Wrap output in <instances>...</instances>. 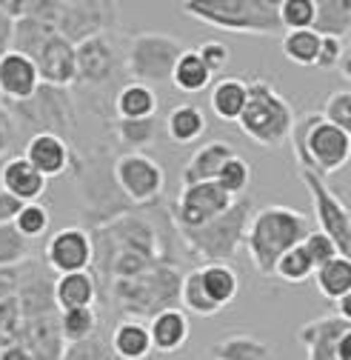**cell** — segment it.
<instances>
[{
    "instance_id": "cell-35",
    "label": "cell",
    "mask_w": 351,
    "mask_h": 360,
    "mask_svg": "<svg viewBox=\"0 0 351 360\" xmlns=\"http://www.w3.org/2000/svg\"><path fill=\"white\" fill-rule=\"evenodd\" d=\"M323 120L343 129L345 134H351V89H340V92L329 95V101L323 103Z\"/></svg>"
},
{
    "instance_id": "cell-22",
    "label": "cell",
    "mask_w": 351,
    "mask_h": 360,
    "mask_svg": "<svg viewBox=\"0 0 351 360\" xmlns=\"http://www.w3.org/2000/svg\"><path fill=\"white\" fill-rule=\"evenodd\" d=\"M114 106H117L120 120H146V117H154L157 112V95H154V89L143 83H126L117 92Z\"/></svg>"
},
{
    "instance_id": "cell-32",
    "label": "cell",
    "mask_w": 351,
    "mask_h": 360,
    "mask_svg": "<svg viewBox=\"0 0 351 360\" xmlns=\"http://www.w3.org/2000/svg\"><path fill=\"white\" fill-rule=\"evenodd\" d=\"M263 357H266V346L249 335H237L214 346V360H263Z\"/></svg>"
},
{
    "instance_id": "cell-13",
    "label": "cell",
    "mask_w": 351,
    "mask_h": 360,
    "mask_svg": "<svg viewBox=\"0 0 351 360\" xmlns=\"http://www.w3.org/2000/svg\"><path fill=\"white\" fill-rule=\"evenodd\" d=\"M0 180H4V189L18 198L20 203H34L43 192H46V177H43L23 155L9 158L0 169Z\"/></svg>"
},
{
    "instance_id": "cell-45",
    "label": "cell",
    "mask_w": 351,
    "mask_h": 360,
    "mask_svg": "<svg viewBox=\"0 0 351 360\" xmlns=\"http://www.w3.org/2000/svg\"><path fill=\"white\" fill-rule=\"evenodd\" d=\"M348 43H351V34H348Z\"/></svg>"
},
{
    "instance_id": "cell-2",
    "label": "cell",
    "mask_w": 351,
    "mask_h": 360,
    "mask_svg": "<svg viewBox=\"0 0 351 360\" xmlns=\"http://www.w3.org/2000/svg\"><path fill=\"white\" fill-rule=\"evenodd\" d=\"M294 109L291 103L277 92L266 80H251L249 83V101L243 115L237 117L240 131L249 141L266 149H280L291 141L294 131Z\"/></svg>"
},
{
    "instance_id": "cell-29",
    "label": "cell",
    "mask_w": 351,
    "mask_h": 360,
    "mask_svg": "<svg viewBox=\"0 0 351 360\" xmlns=\"http://www.w3.org/2000/svg\"><path fill=\"white\" fill-rule=\"evenodd\" d=\"M180 300H183V311L189 314H200V318H214L220 306H217L206 289H203V281H200V269H192V272L183 278V286H180Z\"/></svg>"
},
{
    "instance_id": "cell-40",
    "label": "cell",
    "mask_w": 351,
    "mask_h": 360,
    "mask_svg": "<svg viewBox=\"0 0 351 360\" xmlns=\"http://www.w3.org/2000/svg\"><path fill=\"white\" fill-rule=\"evenodd\" d=\"M343 55H345L343 40H337V37H323V40H320V55H317V63H314V66H320V69H337L340 60H343Z\"/></svg>"
},
{
    "instance_id": "cell-3",
    "label": "cell",
    "mask_w": 351,
    "mask_h": 360,
    "mask_svg": "<svg viewBox=\"0 0 351 360\" xmlns=\"http://www.w3.org/2000/svg\"><path fill=\"white\" fill-rule=\"evenodd\" d=\"M291 143L300 169H309L320 177L337 174L351 160V134L326 123L320 112L297 117Z\"/></svg>"
},
{
    "instance_id": "cell-38",
    "label": "cell",
    "mask_w": 351,
    "mask_h": 360,
    "mask_svg": "<svg viewBox=\"0 0 351 360\" xmlns=\"http://www.w3.org/2000/svg\"><path fill=\"white\" fill-rule=\"evenodd\" d=\"M303 249H305V255L312 257V263H314V269H320L323 263H329V260H334L340 252H337V246L320 232V229H312L309 235H305V240H303Z\"/></svg>"
},
{
    "instance_id": "cell-26",
    "label": "cell",
    "mask_w": 351,
    "mask_h": 360,
    "mask_svg": "<svg viewBox=\"0 0 351 360\" xmlns=\"http://www.w3.org/2000/svg\"><path fill=\"white\" fill-rule=\"evenodd\" d=\"M112 349L123 360H140V357H146L152 352L149 326H143L138 321H123L114 329V335H112Z\"/></svg>"
},
{
    "instance_id": "cell-43",
    "label": "cell",
    "mask_w": 351,
    "mask_h": 360,
    "mask_svg": "<svg viewBox=\"0 0 351 360\" xmlns=\"http://www.w3.org/2000/svg\"><path fill=\"white\" fill-rule=\"evenodd\" d=\"M337 318L351 326V292H345V295L337 300Z\"/></svg>"
},
{
    "instance_id": "cell-25",
    "label": "cell",
    "mask_w": 351,
    "mask_h": 360,
    "mask_svg": "<svg viewBox=\"0 0 351 360\" xmlns=\"http://www.w3.org/2000/svg\"><path fill=\"white\" fill-rule=\"evenodd\" d=\"M314 32L320 37H337V40L351 34V0H317Z\"/></svg>"
},
{
    "instance_id": "cell-6",
    "label": "cell",
    "mask_w": 351,
    "mask_h": 360,
    "mask_svg": "<svg viewBox=\"0 0 351 360\" xmlns=\"http://www.w3.org/2000/svg\"><path fill=\"white\" fill-rule=\"evenodd\" d=\"M300 177L305 189L312 192V203H314V217L320 223V232L337 246V252L343 257H351V212L348 206L326 186V177L300 169Z\"/></svg>"
},
{
    "instance_id": "cell-42",
    "label": "cell",
    "mask_w": 351,
    "mask_h": 360,
    "mask_svg": "<svg viewBox=\"0 0 351 360\" xmlns=\"http://www.w3.org/2000/svg\"><path fill=\"white\" fill-rule=\"evenodd\" d=\"M334 354L337 360H351V326L337 338V346H334Z\"/></svg>"
},
{
    "instance_id": "cell-9",
    "label": "cell",
    "mask_w": 351,
    "mask_h": 360,
    "mask_svg": "<svg viewBox=\"0 0 351 360\" xmlns=\"http://www.w3.org/2000/svg\"><path fill=\"white\" fill-rule=\"evenodd\" d=\"M232 217V209L226 214H220L217 220L206 223L200 229H183V235L206 255V257H214V260H223V257H232L240 238L246 235V209L240 212L237 220H229Z\"/></svg>"
},
{
    "instance_id": "cell-24",
    "label": "cell",
    "mask_w": 351,
    "mask_h": 360,
    "mask_svg": "<svg viewBox=\"0 0 351 360\" xmlns=\"http://www.w3.org/2000/svg\"><path fill=\"white\" fill-rule=\"evenodd\" d=\"M200 281H203L206 295L220 309L229 306L237 297V292H240V278H237L234 269L226 266V263H208V266H203L200 269Z\"/></svg>"
},
{
    "instance_id": "cell-23",
    "label": "cell",
    "mask_w": 351,
    "mask_h": 360,
    "mask_svg": "<svg viewBox=\"0 0 351 360\" xmlns=\"http://www.w3.org/2000/svg\"><path fill=\"white\" fill-rule=\"evenodd\" d=\"M166 131H168V138L174 143H194L197 138H203V131H206V117L200 112V106L194 103H180V106H174L166 117Z\"/></svg>"
},
{
    "instance_id": "cell-30",
    "label": "cell",
    "mask_w": 351,
    "mask_h": 360,
    "mask_svg": "<svg viewBox=\"0 0 351 360\" xmlns=\"http://www.w3.org/2000/svg\"><path fill=\"white\" fill-rule=\"evenodd\" d=\"M314 263H312V257L305 255V249H303V243L300 246H294V249H289L280 260H277V266H274V275L280 278V281H286V283H305L309 278H314Z\"/></svg>"
},
{
    "instance_id": "cell-28",
    "label": "cell",
    "mask_w": 351,
    "mask_h": 360,
    "mask_svg": "<svg viewBox=\"0 0 351 360\" xmlns=\"http://www.w3.org/2000/svg\"><path fill=\"white\" fill-rule=\"evenodd\" d=\"M320 34L314 29H300V32H286L280 40L283 55L297 63V66H314L320 55Z\"/></svg>"
},
{
    "instance_id": "cell-37",
    "label": "cell",
    "mask_w": 351,
    "mask_h": 360,
    "mask_svg": "<svg viewBox=\"0 0 351 360\" xmlns=\"http://www.w3.org/2000/svg\"><path fill=\"white\" fill-rule=\"evenodd\" d=\"M117 134H120V141L126 146L140 152L143 146H149L154 141V117H146V120H120L117 123Z\"/></svg>"
},
{
    "instance_id": "cell-8",
    "label": "cell",
    "mask_w": 351,
    "mask_h": 360,
    "mask_svg": "<svg viewBox=\"0 0 351 360\" xmlns=\"http://www.w3.org/2000/svg\"><path fill=\"white\" fill-rule=\"evenodd\" d=\"M234 206V198L226 195L217 180H206V184L194 186H180L178 198V223L180 229H200L206 223L217 220Z\"/></svg>"
},
{
    "instance_id": "cell-33",
    "label": "cell",
    "mask_w": 351,
    "mask_h": 360,
    "mask_svg": "<svg viewBox=\"0 0 351 360\" xmlns=\"http://www.w3.org/2000/svg\"><path fill=\"white\" fill-rule=\"evenodd\" d=\"M217 186H220L226 195H232V198H237L240 192H246L249 189V180H251V169H249V163L240 158V155H234V158H229L226 163H223V169L217 172Z\"/></svg>"
},
{
    "instance_id": "cell-17",
    "label": "cell",
    "mask_w": 351,
    "mask_h": 360,
    "mask_svg": "<svg viewBox=\"0 0 351 360\" xmlns=\"http://www.w3.org/2000/svg\"><path fill=\"white\" fill-rule=\"evenodd\" d=\"M114 69V52L103 37H92L77 46V80H106Z\"/></svg>"
},
{
    "instance_id": "cell-20",
    "label": "cell",
    "mask_w": 351,
    "mask_h": 360,
    "mask_svg": "<svg viewBox=\"0 0 351 360\" xmlns=\"http://www.w3.org/2000/svg\"><path fill=\"white\" fill-rule=\"evenodd\" d=\"M55 300L63 311L92 306L95 303V278L89 275V269H86V272L60 275L55 283Z\"/></svg>"
},
{
    "instance_id": "cell-18",
    "label": "cell",
    "mask_w": 351,
    "mask_h": 360,
    "mask_svg": "<svg viewBox=\"0 0 351 360\" xmlns=\"http://www.w3.org/2000/svg\"><path fill=\"white\" fill-rule=\"evenodd\" d=\"M246 101H249V83L240 80V77H223L211 86V95H208V106L211 112L220 117V120H234L243 115L246 109Z\"/></svg>"
},
{
    "instance_id": "cell-36",
    "label": "cell",
    "mask_w": 351,
    "mask_h": 360,
    "mask_svg": "<svg viewBox=\"0 0 351 360\" xmlns=\"http://www.w3.org/2000/svg\"><path fill=\"white\" fill-rule=\"evenodd\" d=\"M15 229L23 238H40L43 232L49 229V212H46V206H40V203H23V209L15 217Z\"/></svg>"
},
{
    "instance_id": "cell-5",
    "label": "cell",
    "mask_w": 351,
    "mask_h": 360,
    "mask_svg": "<svg viewBox=\"0 0 351 360\" xmlns=\"http://www.w3.org/2000/svg\"><path fill=\"white\" fill-rule=\"evenodd\" d=\"M183 55V46L178 37L163 34V32H143L131 40V49L126 58V69L135 77L131 83H143V86H154L163 80H171L174 63Z\"/></svg>"
},
{
    "instance_id": "cell-11",
    "label": "cell",
    "mask_w": 351,
    "mask_h": 360,
    "mask_svg": "<svg viewBox=\"0 0 351 360\" xmlns=\"http://www.w3.org/2000/svg\"><path fill=\"white\" fill-rule=\"evenodd\" d=\"M92 238L86 235L83 229L77 226H66L60 229L52 240H49V249H46V257H49V266L60 275H69V272H86L92 266Z\"/></svg>"
},
{
    "instance_id": "cell-44",
    "label": "cell",
    "mask_w": 351,
    "mask_h": 360,
    "mask_svg": "<svg viewBox=\"0 0 351 360\" xmlns=\"http://www.w3.org/2000/svg\"><path fill=\"white\" fill-rule=\"evenodd\" d=\"M337 69H340V75H343V77L351 83V49L343 55V60H340V66H337Z\"/></svg>"
},
{
    "instance_id": "cell-1",
    "label": "cell",
    "mask_w": 351,
    "mask_h": 360,
    "mask_svg": "<svg viewBox=\"0 0 351 360\" xmlns=\"http://www.w3.org/2000/svg\"><path fill=\"white\" fill-rule=\"evenodd\" d=\"M309 232H312L309 214L289 209V206L260 209L246 226V249H249L254 269L263 278H274L277 260L289 249L300 246Z\"/></svg>"
},
{
    "instance_id": "cell-41",
    "label": "cell",
    "mask_w": 351,
    "mask_h": 360,
    "mask_svg": "<svg viewBox=\"0 0 351 360\" xmlns=\"http://www.w3.org/2000/svg\"><path fill=\"white\" fill-rule=\"evenodd\" d=\"M20 209H23V203L18 198H12L6 189H0V226H6L9 220H15Z\"/></svg>"
},
{
    "instance_id": "cell-21",
    "label": "cell",
    "mask_w": 351,
    "mask_h": 360,
    "mask_svg": "<svg viewBox=\"0 0 351 360\" xmlns=\"http://www.w3.org/2000/svg\"><path fill=\"white\" fill-rule=\"evenodd\" d=\"M208 83H211V72L206 69L197 49H183V55L178 58L174 72H171V86L183 95H197Z\"/></svg>"
},
{
    "instance_id": "cell-15",
    "label": "cell",
    "mask_w": 351,
    "mask_h": 360,
    "mask_svg": "<svg viewBox=\"0 0 351 360\" xmlns=\"http://www.w3.org/2000/svg\"><path fill=\"white\" fill-rule=\"evenodd\" d=\"M43 177H55L60 172H66L69 166V149L66 143L58 138L55 131H37L32 134V141L26 143V155H23Z\"/></svg>"
},
{
    "instance_id": "cell-27",
    "label": "cell",
    "mask_w": 351,
    "mask_h": 360,
    "mask_svg": "<svg viewBox=\"0 0 351 360\" xmlns=\"http://www.w3.org/2000/svg\"><path fill=\"white\" fill-rule=\"evenodd\" d=\"M314 283L326 300H340L345 292H351V257L337 255L334 260L323 263L314 272Z\"/></svg>"
},
{
    "instance_id": "cell-10",
    "label": "cell",
    "mask_w": 351,
    "mask_h": 360,
    "mask_svg": "<svg viewBox=\"0 0 351 360\" xmlns=\"http://www.w3.org/2000/svg\"><path fill=\"white\" fill-rule=\"evenodd\" d=\"M32 60L40 80L49 86H69L77 80V46L58 32L43 40V46L32 55Z\"/></svg>"
},
{
    "instance_id": "cell-14",
    "label": "cell",
    "mask_w": 351,
    "mask_h": 360,
    "mask_svg": "<svg viewBox=\"0 0 351 360\" xmlns=\"http://www.w3.org/2000/svg\"><path fill=\"white\" fill-rule=\"evenodd\" d=\"M234 146L226 141H208L206 146H200L189 163L180 172V186H194V184H206V180H214L217 172L223 169V163L229 158H234Z\"/></svg>"
},
{
    "instance_id": "cell-16",
    "label": "cell",
    "mask_w": 351,
    "mask_h": 360,
    "mask_svg": "<svg viewBox=\"0 0 351 360\" xmlns=\"http://www.w3.org/2000/svg\"><path fill=\"white\" fill-rule=\"evenodd\" d=\"M189 314L183 309H163L149 323L152 349L157 352H178L189 340Z\"/></svg>"
},
{
    "instance_id": "cell-7",
    "label": "cell",
    "mask_w": 351,
    "mask_h": 360,
    "mask_svg": "<svg viewBox=\"0 0 351 360\" xmlns=\"http://www.w3.org/2000/svg\"><path fill=\"white\" fill-rule=\"evenodd\" d=\"M114 180L123 189V195L135 203H152L163 195L166 186V172L157 160H152L143 152H131L117 158L114 163Z\"/></svg>"
},
{
    "instance_id": "cell-4",
    "label": "cell",
    "mask_w": 351,
    "mask_h": 360,
    "mask_svg": "<svg viewBox=\"0 0 351 360\" xmlns=\"http://www.w3.org/2000/svg\"><path fill=\"white\" fill-rule=\"evenodd\" d=\"M180 9L200 23L237 34H277L283 29L274 0H189Z\"/></svg>"
},
{
    "instance_id": "cell-39",
    "label": "cell",
    "mask_w": 351,
    "mask_h": 360,
    "mask_svg": "<svg viewBox=\"0 0 351 360\" xmlns=\"http://www.w3.org/2000/svg\"><path fill=\"white\" fill-rule=\"evenodd\" d=\"M197 55L203 58V63H206V69H208L211 75L223 72V69L229 66V60H232V49L226 46V43H220V40H208V43H203V46L197 49Z\"/></svg>"
},
{
    "instance_id": "cell-34",
    "label": "cell",
    "mask_w": 351,
    "mask_h": 360,
    "mask_svg": "<svg viewBox=\"0 0 351 360\" xmlns=\"http://www.w3.org/2000/svg\"><path fill=\"white\" fill-rule=\"evenodd\" d=\"M98 326V314L92 306H86V309H69L60 314V329H63V338L66 340H86Z\"/></svg>"
},
{
    "instance_id": "cell-12",
    "label": "cell",
    "mask_w": 351,
    "mask_h": 360,
    "mask_svg": "<svg viewBox=\"0 0 351 360\" xmlns=\"http://www.w3.org/2000/svg\"><path fill=\"white\" fill-rule=\"evenodd\" d=\"M40 89V75L37 66L29 55L9 49L0 55V95L12 101H29Z\"/></svg>"
},
{
    "instance_id": "cell-19",
    "label": "cell",
    "mask_w": 351,
    "mask_h": 360,
    "mask_svg": "<svg viewBox=\"0 0 351 360\" xmlns=\"http://www.w3.org/2000/svg\"><path fill=\"white\" fill-rule=\"evenodd\" d=\"M345 329H348V323L340 318H326V321H314L309 326H303L300 338L309 346V360H337L334 346Z\"/></svg>"
},
{
    "instance_id": "cell-31",
    "label": "cell",
    "mask_w": 351,
    "mask_h": 360,
    "mask_svg": "<svg viewBox=\"0 0 351 360\" xmlns=\"http://www.w3.org/2000/svg\"><path fill=\"white\" fill-rule=\"evenodd\" d=\"M277 18H280V26L286 32L314 29L317 0H280L277 4Z\"/></svg>"
}]
</instances>
